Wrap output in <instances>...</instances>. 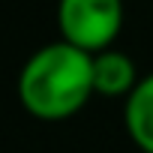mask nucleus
Instances as JSON below:
<instances>
[{
  "mask_svg": "<svg viewBox=\"0 0 153 153\" xmlns=\"http://www.w3.org/2000/svg\"><path fill=\"white\" fill-rule=\"evenodd\" d=\"M138 69L135 60L126 51L117 48H105L99 54H93V84H96V96L105 99H126L135 87H138Z\"/></svg>",
  "mask_w": 153,
  "mask_h": 153,
  "instance_id": "nucleus-3",
  "label": "nucleus"
},
{
  "mask_svg": "<svg viewBox=\"0 0 153 153\" xmlns=\"http://www.w3.org/2000/svg\"><path fill=\"white\" fill-rule=\"evenodd\" d=\"M93 96V54L66 39L36 48L18 72L21 108L45 123L75 117Z\"/></svg>",
  "mask_w": 153,
  "mask_h": 153,
  "instance_id": "nucleus-1",
  "label": "nucleus"
},
{
  "mask_svg": "<svg viewBox=\"0 0 153 153\" xmlns=\"http://www.w3.org/2000/svg\"><path fill=\"white\" fill-rule=\"evenodd\" d=\"M123 126L141 153H153V72H147L138 87L126 96Z\"/></svg>",
  "mask_w": 153,
  "mask_h": 153,
  "instance_id": "nucleus-4",
  "label": "nucleus"
},
{
  "mask_svg": "<svg viewBox=\"0 0 153 153\" xmlns=\"http://www.w3.org/2000/svg\"><path fill=\"white\" fill-rule=\"evenodd\" d=\"M60 39L99 54L123 30V0H57Z\"/></svg>",
  "mask_w": 153,
  "mask_h": 153,
  "instance_id": "nucleus-2",
  "label": "nucleus"
}]
</instances>
